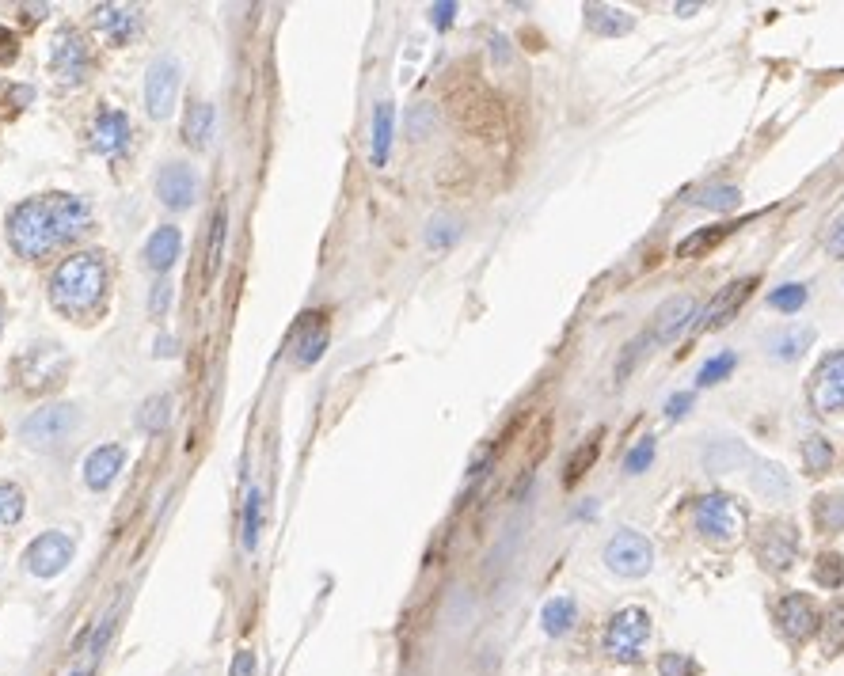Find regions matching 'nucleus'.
<instances>
[{
  "mask_svg": "<svg viewBox=\"0 0 844 676\" xmlns=\"http://www.w3.org/2000/svg\"><path fill=\"white\" fill-rule=\"evenodd\" d=\"M92 209L77 194H39L8 213V244L20 259L39 263L84 236Z\"/></svg>",
  "mask_w": 844,
  "mask_h": 676,
  "instance_id": "nucleus-1",
  "label": "nucleus"
},
{
  "mask_svg": "<svg viewBox=\"0 0 844 676\" xmlns=\"http://www.w3.org/2000/svg\"><path fill=\"white\" fill-rule=\"evenodd\" d=\"M107 297V263L96 251H80L58 263L50 278V304L69 320L88 323L103 308Z\"/></svg>",
  "mask_w": 844,
  "mask_h": 676,
  "instance_id": "nucleus-2",
  "label": "nucleus"
},
{
  "mask_svg": "<svg viewBox=\"0 0 844 676\" xmlns=\"http://www.w3.org/2000/svg\"><path fill=\"white\" fill-rule=\"evenodd\" d=\"M692 521L700 540L711 547H738L746 540V509L730 494H704L692 506Z\"/></svg>",
  "mask_w": 844,
  "mask_h": 676,
  "instance_id": "nucleus-3",
  "label": "nucleus"
},
{
  "mask_svg": "<svg viewBox=\"0 0 844 676\" xmlns=\"http://www.w3.org/2000/svg\"><path fill=\"white\" fill-rule=\"evenodd\" d=\"M647 642H651V616L639 604L620 608L605 627V654L620 665H635L647 654Z\"/></svg>",
  "mask_w": 844,
  "mask_h": 676,
  "instance_id": "nucleus-4",
  "label": "nucleus"
},
{
  "mask_svg": "<svg viewBox=\"0 0 844 676\" xmlns=\"http://www.w3.org/2000/svg\"><path fill=\"white\" fill-rule=\"evenodd\" d=\"M80 430V411L69 403H50L39 407L35 414H27L20 426V437L31 449H61L73 433Z\"/></svg>",
  "mask_w": 844,
  "mask_h": 676,
  "instance_id": "nucleus-5",
  "label": "nucleus"
},
{
  "mask_svg": "<svg viewBox=\"0 0 844 676\" xmlns=\"http://www.w3.org/2000/svg\"><path fill=\"white\" fill-rule=\"evenodd\" d=\"M605 566L616 578H643L654 566V547L643 532L635 528H620L613 540L605 544Z\"/></svg>",
  "mask_w": 844,
  "mask_h": 676,
  "instance_id": "nucleus-6",
  "label": "nucleus"
},
{
  "mask_svg": "<svg viewBox=\"0 0 844 676\" xmlns=\"http://www.w3.org/2000/svg\"><path fill=\"white\" fill-rule=\"evenodd\" d=\"M73 555H77L73 536L50 528V532H42V536H35V540L27 544V551H23V566H27V574H35V578H58L61 570L73 563Z\"/></svg>",
  "mask_w": 844,
  "mask_h": 676,
  "instance_id": "nucleus-7",
  "label": "nucleus"
},
{
  "mask_svg": "<svg viewBox=\"0 0 844 676\" xmlns=\"http://www.w3.org/2000/svg\"><path fill=\"white\" fill-rule=\"evenodd\" d=\"M50 69L61 84H80L84 76L92 73V50L88 38L80 35L77 27H61L54 42H50Z\"/></svg>",
  "mask_w": 844,
  "mask_h": 676,
  "instance_id": "nucleus-8",
  "label": "nucleus"
},
{
  "mask_svg": "<svg viewBox=\"0 0 844 676\" xmlns=\"http://www.w3.org/2000/svg\"><path fill=\"white\" fill-rule=\"evenodd\" d=\"M65 369H69V361L50 342L46 346H31L23 357H16V380H20V388H27V392H46V388L61 384Z\"/></svg>",
  "mask_w": 844,
  "mask_h": 676,
  "instance_id": "nucleus-9",
  "label": "nucleus"
},
{
  "mask_svg": "<svg viewBox=\"0 0 844 676\" xmlns=\"http://www.w3.org/2000/svg\"><path fill=\"white\" fill-rule=\"evenodd\" d=\"M810 407L818 414L844 411V350H833L818 361L814 380H810Z\"/></svg>",
  "mask_w": 844,
  "mask_h": 676,
  "instance_id": "nucleus-10",
  "label": "nucleus"
},
{
  "mask_svg": "<svg viewBox=\"0 0 844 676\" xmlns=\"http://www.w3.org/2000/svg\"><path fill=\"white\" fill-rule=\"evenodd\" d=\"M179 65L175 57H156L145 76V107L153 118H168L175 111V95H179Z\"/></svg>",
  "mask_w": 844,
  "mask_h": 676,
  "instance_id": "nucleus-11",
  "label": "nucleus"
},
{
  "mask_svg": "<svg viewBox=\"0 0 844 676\" xmlns=\"http://www.w3.org/2000/svg\"><path fill=\"white\" fill-rule=\"evenodd\" d=\"M757 555H761L765 570H772V574L791 570V563L799 559V532H795V525L791 521H772L761 532V540H757Z\"/></svg>",
  "mask_w": 844,
  "mask_h": 676,
  "instance_id": "nucleus-12",
  "label": "nucleus"
},
{
  "mask_svg": "<svg viewBox=\"0 0 844 676\" xmlns=\"http://www.w3.org/2000/svg\"><path fill=\"white\" fill-rule=\"evenodd\" d=\"M130 137H134V126L126 114L118 107H99V114L92 118V149L99 156H122L130 149Z\"/></svg>",
  "mask_w": 844,
  "mask_h": 676,
  "instance_id": "nucleus-13",
  "label": "nucleus"
},
{
  "mask_svg": "<svg viewBox=\"0 0 844 676\" xmlns=\"http://www.w3.org/2000/svg\"><path fill=\"white\" fill-rule=\"evenodd\" d=\"M696 316H700V304L692 301V297H685V293H681V297H670V301H666L662 308H658V312H654V320H651V331H647V338H651V342H662V346H666V342H673L677 335H685Z\"/></svg>",
  "mask_w": 844,
  "mask_h": 676,
  "instance_id": "nucleus-14",
  "label": "nucleus"
},
{
  "mask_svg": "<svg viewBox=\"0 0 844 676\" xmlns=\"http://www.w3.org/2000/svg\"><path fill=\"white\" fill-rule=\"evenodd\" d=\"M814 346V327L810 323H784L776 331H768L765 354L776 365H795L799 357H806V350Z\"/></svg>",
  "mask_w": 844,
  "mask_h": 676,
  "instance_id": "nucleus-15",
  "label": "nucleus"
},
{
  "mask_svg": "<svg viewBox=\"0 0 844 676\" xmlns=\"http://www.w3.org/2000/svg\"><path fill=\"white\" fill-rule=\"evenodd\" d=\"M776 616H780V631L791 642H806L818 631V608H814V601L806 593H787L780 608H776Z\"/></svg>",
  "mask_w": 844,
  "mask_h": 676,
  "instance_id": "nucleus-16",
  "label": "nucleus"
},
{
  "mask_svg": "<svg viewBox=\"0 0 844 676\" xmlns=\"http://www.w3.org/2000/svg\"><path fill=\"white\" fill-rule=\"evenodd\" d=\"M156 194H160V202L168 209H191L194 198H198V175H194V168L175 160V164H168V168L160 171Z\"/></svg>",
  "mask_w": 844,
  "mask_h": 676,
  "instance_id": "nucleus-17",
  "label": "nucleus"
},
{
  "mask_svg": "<svg viewBox=\"0 0 844 676\" xmlns=\"http://www.w3.org/2000/svg\"><path fill=\"white\" fill-rule=\"evenodd\" d=\"M92 19H96L99 35L107 38L111 46H126L141 31V12L130 8V4H99Z\"/></svg>",
  "mask_w": 844,
  "mask_h": 676,
  "instance_id": "nucleus-18",
  "label": "nucleus"
},
{
  "mask_svg": "<svg viewBox=\"0 0 844 676\" xmlns=\"http://www.w3.org/2000/svg\"><path fill=\"white\" fill-rule=\"evenodd\" d=\"M122 460H126V449H122V445H99V449H92L88 452V460H84V483L92 490H107L118 479Z\"/></svg>",
  "mask_w": 844,
  "mask_h": 676,
  "instance_id": "nucleus-19",
  "label": "nucleus"
},
{
  "mask_svg": "<svg viewBox=\"0 0 844 676\" xmlns=\"http://www.w3.org/2000/svg\"><path fill=\"white\" fill-rule=\"evenodd\" d=\"M749 487H753V494H761L765 502H784V498H791V479H787V471L780 468V464H772V460H749Z\"/></svg>",
  "mask_w": 844,
  "mask_h": 676,
  "instance_id": "nucleus-20",
  "label": "nucleus"
},
{
  "mask_svg": "<svg viewBox=\"0 0 844 676\" xmlns=\"http://www.w3.org/2000/svg\"><path fill=\"white\" fill-rule=\"evenodd\" d=\"M327 335H331V327H327V316H305V323H301V331H297V338H293V350H297V365H316L320 357H324L327 350Z\"/></svg>",
  "mask_w": 844,
  "mask_h": 676,
  "instance_id": "nucleus-21",
  "label": "nucleus"
},
{
  "mask_svg": "<svg viewBox=\"0 0 844 676\" xmlns=\"http://www.w3.org/2000/svg\"><path fill=\"white\" fill-rule=\"evenodd\" d=\"M179 247H183V236H179V228L175 225H160L145 240V263H149V270H156V274H168L175 266V259H179Z\"/></svg>",
  "mask_w": 844,
  "mask_h": 676,
  "instance_id": "nucleus-22",
  "label": "nucleus"
},
{
  "mask_svg": "<svg viewBox=\"0 0 844 676\" xmlns=\"http://www.w3.org/2000/svg\"><path fill=\"white\" fill-rule=\"evenodd\" d=\"M749 289H753V282H749V278L727 285V289H723V293H719V297L708 304V312L700 316V320H704V327H708V331H715V327H723V323L734 320V312L742 308V301H746Z\"/></svg>",
  "mask_w": 844,
  "mask_h": 676,
  "instance_id": "nucleus-23",
  "label": "nucleus"
},
{
  "mask_svg": "<svg viewBox=\"0 0 844 676\" xmlns=\"http://www.w3.org/2000/svg\"><path fill=\"white\" fill-rule=\"evenodd\" d=\"M213 130H217V111H213L210 103H194L191 111H187V118H183V141L191 149H206L213 141Z\"/></svg>",
  "mask_w": 844,
  "mask_h": 676,
  "instance_id": "nucleus-24",
  "label": "nucleus"
},
{
  "mask_svg": "<svg viewBox=\"0 0 844 676\" xmlns=\"http://www.w3.org/2000/svg\"><path fill=\"white\" fill-rule=\"evenodd\" d=\"M753 456L746 452V445L742 441H708V452H704V468L715 471V475H723V471H734L742 468V464H749Z\"/></svg>",
  "mask_w": 844,
  "mask_h": 676,
  "instance_id": "nucleus-25",
  "label": "nucleus"
},
{
  "mask_svg": "<svg viewBox=\"0 0 844 676\" xmlns=\"http://www.w3.org/2000/svg\"><path fill=\"white\" fill-rule=\"evenodd\" d=\"M575 620H578L575 597H552V601L544 604V612H540L544 635H552V639H563V635L575 627Z\"/></svg>",
  "mask_w": 844,
  "mask_h": 676,
  "instance_id": "nucleus-26",
  "label": "nucleus"
},
{
  "mask_svg": "<svg viewBox=\"0 0 844 676\" xmlns=\"http://www.w3.org/2000/svg\"><path fill=\"white\" fill-rule=\"evenodd\" d=\"M689 202L700 209H711V213H730V209L742 206V190L730 187V183H708V187L692 190Z\"/></svg>",
  "mask_w": 844,
  "mask_h": 676,
  "instance_id": "nucleus-27",
  "label": "nucleus"
},
{
  "mask_svg": "<svg viewBox=\"0 0 844 676\" xmlns=\"http://www.w3.org/2000/svg\"><path fill=\"white\" fill-rule=\"evenodd\" d=\"M810 521L822 536H837L844 532V494H822L810 506Z\"/></svg>",
  "mask_w": 844,
  "mask_h": 676,
  "instance_id": "nucleus-28",
  "label": "nucleus"
},
{
  "mask_svg": "<svg viewBox=\"0 0 844 676\" xmlns=\"http://www.w3.org/2000/svg\"><path fill=\"white\" fill-rule=\"evenodd\" d=\"M586 23L597 35H628L632 31V16L624 8H609V4H586Z\"/></svg>",
  "mask_w": 844,
  "mask_h": 676,
  "instance_id": "nucleus-29",
  "label": "nucleus"
},
{
  "mask_svg": "<svg viewBox=\"0 0 844 676\" xmlns=\"http://www.w3.org/2000/svg\"><path fill=\"white\" fill-rule=\"evenodd\" d=\"M392 130H396V107L384 99V103H377V111H373V164H377V168L388 164Z\"/></svg>",
  "mask_w": 844,
  "mask_h": 676,
  "instance_id": "nucleus-30",
  "label": "nucleus"
},
{
  "mask_svg": "<svg viewBox=\"0 0 844 676\" xmlns=\"http://www.w3.org/2000/svg\"><path fill=\"white\" fill-rule=\"evenodd\" d=\"M172 395L168 392H160V395H153V399H145V407H141V414H137V426L145 433H160V430H168V422H172Z\"/></svg>",
  "mask_w": 844,
  "mask_h": 676,
  "instance_id": "nucleus-31",
  "label": "nucleus"
},
{
  "mask_svg": "<svg viewBox=\"0 0 844 676\" xmlns=\"http://www.w3.org/2000/svg\"><path fill=\"white\" fill-rule=\"evenodd\" d=\"M461 221L457 217H449V213H442V217H434L430 225H426V244L434 247V251H442V247H453L457 240H461Z\"/></svg>",
  "mask_w": 844,
  "mask_h": 676,
  "instance_id": "nucleus-32",
  "label": "nucleus"
},
{
  "mask_svg": "<svg viewBox=\"0 0 844 676\" xmlns=\"http://www.w3.org/2000/svg\"><path fill=\"white\" fill-rule=\"evenodd\" d=\"M803 464L810 475H825V471L833 468V449H829V441H825L822 433H814V437L803 441Z\"/></svg>",
  "mask_w": 844,
  "mask_h": 676,
  "instance_id": "nucleus-33",
  "label": "nucleus"
},
{
  "mask_svg": "<svg viewBox=\"0 0 844 676\" xmlns=\"http://www.w3.org/2000/svg\"><path fill=\"white\" fill-rule=\"evenodd\" d=\"M221 247H225V206L213 209L210 247H206V282H213V274H217V266H221Z\"/></svg>",
  "mask_w": 844,
  "mask_h": 676,
  "instance_id": "nucleus-34",
  "label": "nucleus"
},
{
  "mask_svg": "<svg viewBox=\"0 0 844 676\" xmlns=\"http://www.w3.org/2000/svg\"><path fill=\"white\" fill-rule=\"evenodd\" d=\"M259 532H263V494L251 487L248 506H244V547H248V551L259 547Z\"/></svg>",
  "mask_w": 844,
  "mask_h": 676,
  "instance_id": "nucleus-35",
  "label": "nucleus"
},
{
  "mask_svg": "<svg viewBox=\"0 0 844 676\" xmlns=\"http://www.w3.org/2000/svg\"><path fill=\"white\" fill-rule=\"evenodd\" d=\"M23 517V490L16 483H0V532Z\"/></svg>",
  "mask_w": 844,
  "mask_h": 676,
  "instance_id": "nucleus-36",
  "label": "nucleus"
},
{
  "mask_svg": "<svg viewBox=\"0 0 844 676\" xmlns=\"http://www.w3.org/2000/svg\"><path fill=\"white\" fill-rule=\"evenodd\" d=\"M597 449H601V433H594V437H590V441H586V445H582V449H578L575 456H571V464H567V475H563V483H567V487H575L578 479H582V471L594 464Z\"/></svg>",
  "mask_w": 844,
  "mask_h": 676,
  "instance_id": "nucleus-37",
  "label": "nucleus"
},
{
  "mask_svg": "<svg viewBox=\"0 0 844 676\" xmlns=\"http://www.w3.org/2000/svg\"><path fill=\"white\" fill-rule=\"evenodd\" d=\"M734 361H738V357L730 354H715L708 361V365H704V369H700V376H696V380H700V388H711V384H719V380H727L730 376V369H734Z\"/></svg>",
  "mask_w": 844,
  "mask_h": 676,
  "instance_id": "nucleus-38",
  "label": "nucleus"
},
{
  "mask_svg": "<svg viewBox=\"0 0 844 676\" xmlns=\"http://www.w3.org/2000/svg\"><path fill=\"white\" fill-rule=\"evenodd\" d=\"M651 460H654V437H639L635 449L624 456V471L628 475H643V471L651 468Z\"/></svg>",
  "mask_w": 844,
  "mask_h": 676,
  "instance_id": "nucleus-39",
  "label": "nucleus"
},
{
  "mask_svg": "<svg viewBox=\"0 0 844 676\" xmlns=\"http://www.w3.org/2000/svg\"><path fill=\"white\" fill-rule=\"evenodd\" d=\"M768 304L780 308V312H799L806 304V285H784V289H776V293L768 297Z\"/></svg>",
  "mask_w": 844,
  "mask_h": 676,
  "instance_id": "nucleus-40",
  "label": "nucleus"
},
{
  "mask_svg": "<svg viewBox=\"0 0 844 676\" xmlns=\"http://www.w3.org/2000/svg\"><path fill=\"white\" fill-rule=\"evenodd\" d=\"M822 639H825V650H829V654H837L844 646V608L841 604L829 612V620H825V627H822Z\"/></svg>",
  "mask_w": 844,
  "mask_h": 676,
  "instance_id": "nucleus-41",
  "label": "nucleus"
},
{
  "mask_svg": "<svg viewBox=\"0 0 844 676\" xmlns=\"http://www.w3.org/2000/svg\"><path fill=\"white\" fill-rule=\"evenodd\" d=\"M727 232H730V228H711V232H700V236H689L685 244L677 247V255H681V259H689V255H700V251H708L711 244H719V240H723Z\"/></svg>",
  "mask_w": 844,
  "mask_h": 676,
  "instance_id": "nucleus-42",
  "label": "nucleus"
},
{
  "mask_svg": "<svg viewBox=\"0 0 844 676\" xmlns=\"http://www.w3.org/2000/svg\"><path fill=\"white\" fill-rule=\"evenodd\" d=\"M658 673H662V676H692V673H696V665H692L685 654H662V661H658Z\"/></svg>",
  "mask_w": 844,
  "mask_h": 676,
  "instance_id": "nucleus-43",
  "label": "nucleus"
},
{
  "mask_svg": "<svg viewBox=\"0 0 844 676\" xmlns=\"http://www.w3.org/2000/svg\"><path fill=\"white\" fill-rule=\"evenodd\" d=\"M841 570H844V563L837 559V555H825L822 563H818V570H814V578H818L822 585H837Z\"/></svg>",
  "mask_w": 844,
  "mask_h": 676,
  "instance_id": "nucleus-44",
  "label": "nucleus"
},
{
  "mask_svg": "<svg viewBox=\"0 0 844 676\" xmlns=\"http://www.w3.org/2000/svg\"><path fill=\"white\" fill-rule=\"evenodd\" d=\"M16 57H20V38L12 35L8 27H0V69H4V65H12Z\"/></svg>",
  "mask_w": 844,
  "mask_h": 676,
  "instance_id": "nucleus-45",
  "label": "nucleus"
},
{
  "mask_svg": "<svg viewBox=\"0 0 844 676\" xmlns=\"http://www.w3.org/2000/svg\"><path fill=\"white\" fill-rule=\"evenodd\" d=\"M168 304H172V285L156 282L153 285V297H149V312H153V316H160V312H168Z\"/></svg>",
  "mask_w": 844,
  "mask_h": 676,
  "instance_id": "nucleus-46",
  "label": "nucleus"
},
{
  "mask_svg": "<svg viewBox=\"0 0 844 676\" xmlns=\"http://www.w3.org/2000/svg\"><path fill=\"white\" fill-rule=\"evenodd\" d=\"M255 654L251 650H236V658H232V669H229V676H255Z\"/></svg>",
  "mask_w": 844,
  "mask_h": 676,
  "instance_id": "nucleus-47",
  "label": "nucleus"
},
{
  "mask_svg": "<svg viewBox=\"0 0 844 676\" xmlns=\"http://www.w3.org/2000/svg\"><path fill=\"white\" fill-rule=\"evenodd\" d=\"M115 627H118V620L115 616H107V620H103V627H99L96 635H92V654H103V650H107V642H111V635H115Z\"/></svg>",
  "mask_w": 844,
  "mask_h": 676,
  "instance_id": "nucleus-48",
  "label": "nucleus"
},
{
  "mask_svg": "<svg viewBox=\"0 0 844 676\" xmlns=\"http://www.w3.org/2000/svg\"><path fill=\"white\" fill-rule=\"evenodd\" d=\"M825 255H829V259H841L844 263V221L833 228L829 236H825Z\"/></svg>",
  "mask_w": 844,
  "mask_h": 676,
  "instance_id": "nucleus-49",
  "label": "nucleus"
},
{
  "mask_svg": "<svg viewBox=\"0 0 844 676\" xmlns=\"http://www.w3.org/2000/svg\"><path fill=\"white\" fill-rule=\"evenodd\" d=\"M453 16H457V4H434V8H430V23H434V27H449Z\"/></svg>",
  "mask_w": 844,
  "mask_h": 676,
  "instance_id": "nucleus-50",
  "label": "nucleus"
},
{
  "mask_svg": "<svg viewBox=\"0 0 844 676\" xmlns=\"http://www.w3.org/2000/svg\"><path fill=\"white\" fill-rule=\"evenodd\" d=\"M689 407H692V392H681V395H673L670 403H666V414H670V418H685V414H689Z\"/></svg>",
  "mask_w": 844,
  "mask_h": 676,
  "instance_id": "nucleus-51",
  "label": "nucleus"
},
{
  "mask_svg": "<svg viewBox=\"0 0 844 676\" xmlns=\"http://www.w3.org/2000/svg\"><path fill=\"white\" fill-rule=\"evenodd\" d=\"M172 346H175L172 338H164V342H160V338H156V357H160V354H164V357H172V354H175Z\"/></svg>",
  "mask_w": 844,
  "mask_h": 676,
  "instance_id": "nucleus-52",
  "label": "nucleus"
},
{
  "mask_svg": "<svg viewBox=\"0 0 844 676\" xmlns=\"http://www.w3.org/2000/svg\"><path fill=\"white\" fill-rule=\"evenodd\" d=\"M0 327H4V301H0Z\"/></svg>",
  "mask_w": 844,
  "mask_h": 676,
  "instance_id": "nucleus-53",
  "label": "nucleus"
},
{
  "mask_svg": "<svg viewBox=\"0 0 844 676\" xmlns=\"http://www.w3.org/2000/svg\"><path fill=\"white\" fill-rule=\"evenodd\" d=\"M77 676H84V673H77Z\"/></svg>",
  "mask_w": 844,
  "mask_h": 676,
  "instance_id": "nucleus-54",
  "label": "nucleus"
}]
</instances>
